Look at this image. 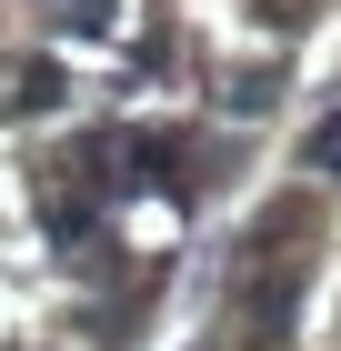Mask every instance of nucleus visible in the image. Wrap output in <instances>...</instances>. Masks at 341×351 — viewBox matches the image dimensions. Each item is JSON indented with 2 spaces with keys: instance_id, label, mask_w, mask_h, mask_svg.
Wrapping results in <instances>:
<instances>
[{
  "instance_id": "7ed1b4c3",
  "label": "nucleus",
  "mask_w": 341,
  "mask_h": 351,
  "mask_svg": "<svg viewBox=\"0 0 341 351\" xmlns=\"http://www.w3.org/2000/svg\"><path fill=\"white\" fill-rule=\"evenodd\" d=\"M51 10H60V30H110L121 21V0H51Z\"/></svg>"
},
{
  "instance_id": "20e7f679",
  "label": "nucleus",
  "mask_w": 341,
  "mask_h": 351,
  "mask_svg": "<svg viewBox=\"0 0 341 351\" xmlns=\"http://www.w3.org/2000/svg\"><path fill=\"white\" fill-rule=\"evenodd\" d=\"M301 161H311V171H331V181H341V121H321V131L301 141Z\"/></svg>"
},
{
  "instance_id": "f03ea898",
  "label": "nucleus",
  "mask_w": 341,
  "mask_h": 351,
  "mask_svg": "<svg viewBox=\"0 0 341 351\" xmlns=\"http://www.w3.org/2000/svg\"><path fill=\"white\" fill-rule=\"evenodd\" d=\"M91 221H101L91 191H51V201H40V231H51V241H91Z\"/></svg>"
},
{
  "instance_id": "f257e3e1",
  "label": "nucleus",
  "mask_w": 341,
  "mask_h": 351,
  "mask_svg": "<svg viewBox=\"0 0 341 351\" xmlns=\"http://www.w3.org/2000/svg\"><path fill=\"white\" fill-rule=\"evenodd\" d=\"M60 90H71V81H60V60H21V71L0 81V101H10V110H51Z\"/></svg>"
},
{
  "instance_id": "39448f33",
  "label": "nucleus",
  "mask_w": 341,
  "mask_h": 351,
  "mask_svg": "<svg viewBox=\"0 0 341 351\" xmlns=\"http://www.w3.org/2000/svg\"><path fill=\"white\" fill-rule=\"evenodd\" d=\"M271 90H281L271 71H241V81H231V110H271Z\"/></svg>"
}]
</instances>
